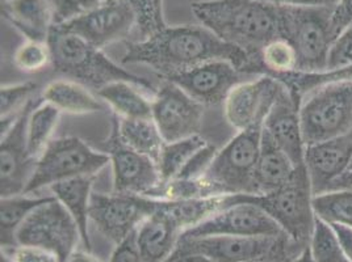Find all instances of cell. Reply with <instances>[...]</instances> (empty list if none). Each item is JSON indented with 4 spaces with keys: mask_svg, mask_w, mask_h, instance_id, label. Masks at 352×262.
Returning a JSON list of instances; mask_svg holds the SVG:
<instances>
[{
    "mask_svg": "<svg viewBox=\"0 0 352 262\" xmlns=\"http://www.w3.org/2000/svg\"><path fill=\"white\" fill-rule=\"evenodd\" d=\"M54 11V23L65 24L78 16L85 15L102 3V0H50ZM54 24V25H56Z\"/></svg>",
    "mask_w": 352,
    "mask_h": 262,
    "instance_id": "cell-39",
    "label": "cell"
},
{
    "mask_svg": "<svg viewBox=\"0 0 352 262\" xmlns=\"http://www.w3.org/2000/svg\"><path fill=\"white\" fill-rule=\"evenodd\" d=\"M213 235L287 236L279 224L259 206L250 202H235L186 231L180 239Z\"/></svg>",
    "mask_w": 352,
    "mask_h": 262,
    "instance_id": "cell-17",
    "label": "cell"
},
{
    "mask_svg": "<svg viewBox=\"0 0 352 262\" xmlns=\"http://www.w3.org/2000/svg\"><path fill=\"white\" fill-rule=\"evenodd\" d=\"M47 44L52 50L54 71L83 86L98 91L112 82H129L141 89H154L151 82L144 76L126 71L108 58L102 49L59 25L50 30Z\"/></svg>",
    "mask_w": 352,
    "mask_h": 262,
    "instance_id": "cell-3",
    "label": "cell"
},
{
    "mask_svg": "<svg viewBox=\"0 0 352 262\" xmlns=\"http://www.w3.org/2000/svg\"><path fill=\"white\" fill-rule=\"evenodd\" d=\"M334 231L337 233L339 244L343 249L344 256L349 262H352V227L342 226V224H331Z\"/></svg>",
    "mask_w": 352,
    "mask_h": 262,
    "instance_id": "cell-45",
    "label": "cell"
},
{
    "mask_svg": "<svg viewBox=\"0 0 352 262\" xmlns=\"http://www.w3.org/2000/svg\"><path fill=\"white\" fill-rule=\"evenodd\" d=\"M280 83L291 91V93L298 100L308 93L309 91L320 87L327 83L337 82H352V64L344 69L322 71V73H291L274 76Z\"/></svg>",
    "mask_w": 352,
    "mask_h": 262,
    "instance_id": "cell-33",
    "label": "cell"
},
{
    "mask_svg": "<svg viewBox=\"0 0 352 262\" xmlns=\"http://www.w3.org/2000/svg\"><path fill=\"white\" fill-rule=\"evenodd\" d=\"M37 102L30 100L20 112L15 123L1 134L0 145V194L10 197L25 193L37 159L30 154L27 126L30 112Z\"/></svg>",
    "mask_w": 352,
    "mask_h": 262,
    "instance_id": "cell-15",
    "label": "cell"
},
{
    "mask_svg": "<svg viewBox=\"0 0 352 262\" xmlns=\"http://www.w3.org/2000/svg\"><path fill=\"white\" fill-rule=\"evenodd\" d=\"M217 148L206 143V146L201 147L199 151L193 154L191 159L184 165L182 172L176 178H187V180H193V178H201L204 177L206 171L209 169L212 161L214 159L217 154Z\"/></svg>",
    "mask_w": 352,
    "mask_h": 262,
    "instance_id": "cell-40",
    "label": "cell"
},
{
    "mask_svg": "<svg viewBox=\"0 0 352 262\" xmlns=\"http://www.w3.org/2000/svg\"><path fill=\"white\" fill-rule=\"evenodd\" d=\"M291 262H316L314 261V259H313V256H311V253H310V248L305 247L296 257H294V260Z\"/></svg>",
    "mask_w": 352,
    "mask_h": 262,
    "instance_id": "cell-49",
    "label": "cell"
},
{
    "mask_svg": "<svg viewBox=\"0 0 352 262\" xmlns=\"http://www.w3.org/2000/svg\"><path fill=\"white\" fill-rule=\"evenodd\" d=\"M41 100L57 108L60 113L75 116L104 110L102 102L86 86L72 79H58L46 84L41 93Z\"/></svg>",
    "mask_w": 352,
    "mask_h": 262,
    "instance_id": "cell-25",
    "label": "cell"
},
{
    "mask_svg": "<svg viewBox=\"0 0 352 262\" xmlns=\"http://www.w3.org/2000/svg\"><path fill=\"white\" fill-rule=\"evenodd\" d=\"M60 115L57 108L41 99L33 106L27 126V142L30 154L34 159H38L53 141V134L58 126Z\"/></svg>",
    "mask_w": 352,
    "mask_h": 262,
    "instance_id": "cell-29",
    "label": "cell"
},
{
    "mask_svg": "<svg viewBox=\"0 0 352 262\" xmlns=\"http://www.w3.org/2000/svg\"><path fill=\"white\" fill-rule=\"evenodd\" d=\"M184 230L158 200L155 210L135 230V247L141 262H166L175 252Z\"/></svg>",
    "mask_w": 352,
    "mask_h": 262,
    "instance_id": "cell-21",
    "label": "cell"
},
{
    "mask_svg": "<svg viewBox=\"0 0 352 262\" xmlns=\"http://www.w3.org/2000/svg\"><path fill=\"white\" fill-rule=\"evenodd\" d=\"M53 195L32 197L23 193L17 195L1 197L0 200V224H1V248L15 247V236L21 224L30 214L47 202Z\"/></svg>",
    "mask_w": 352,
    "mask_h": 262,
    "instance_id": "cell-28",
    "label": "cell"
},
{
    "mask_svg": "<svg viewBox=\"0 0 352 262\" xmlns=\"http://www.w3.org/2000/svg\"><path fill=\"white\" fill-rule=\"evenodd\" d=\"M166 262H213L206 259L201 254L195 253H182V252H174L171 257Z\"/></svg>",
    "mask_w": 352,
    "mask_h": 262,
    "instance_id": "cell-46",
    "label": "cell"
},
{
    "mask_svg": "<svg viewBox=\"0 0 352 262\" xmlns=\"http://www.w3.org/2000/svg\"><path fill=\"white\" fill-rule=\"evenodd\" d=\"M352 163V130L305 148L304 165L313 195L321 194L347 172Z\"/></svg>",
    "mask_w": 352,
    "mask_h": 262,
    "instance_id": "cell-19",
    "label": "cell"
},
{
    "mask_svg": "<svg viewBox=\"0 0 352 262\" xmlns=\"http://www.w3.org/2000/svg\"><path fill=\"white\" fill-rule=\"evenodd\" d=\"M11 262H60L58 256L50 250L30 246L1 248Z\"/></svg>",
    "mask_w": 352,
    "mask_h": 262,
    "instance_id": "cell-41",
    "label": "cell"
},
{
    "mask_svg": "<svg viewBox=\"0 0 352 262\" xmlns=\"http://www.w3.org/2000/svg\"><path fill=\"white\" fill-rule=\"evenodd\" d=\"M352 64V25L343 30L330 46L324 71L344 69Z\"/></svg>",
    "mask_w": 352,
    "mask_h": 262,
    "instance_id": "cell-38",
    "label": "cell"
},
{
    "mask_svg": "<svg viewBox=\"0 0 352 262\" xmlns=\"http://www.w3.org/2000/svg\"><path fill=\"white\" fill-rule=\"evenodd\" d=\"M191 11L200 25L249 56L246 75L256 73L264 46L281 38L278 4L263 0H200L192 3Z\"/></svg>",
    "mask_w": 352,
    "mask_h": 262,
    "instance_id": "cell-2",
    "label": "cell"
},
{
    "mask_svg": "<svg viewBox=\"0 0 352 262\" xmlns=\"http://www.w3.org/2000/svg\"><path fill=\"white\" fill-rule=\"evenodd\" d=\"M104 152H107L111 159L115 193L153 198L157 190L161 188L162 178L157 161L126 146L120 139L113 121Z\"/></svg>",
    "mask_w": 352,
    "mask_h": 262,
    "instance_id": "cell-12",
    "label": "cell"
},
{
    "mask_svg": "<svg viewBox=\"0 0 352 262\" xmlns=\"http://www.w3.org/2000/svg\"><path fill=\"white\" fill-rule=\"evenodd\" d=\"M15 241L16 246L50 250L58 256L60 262H66L78 249L82 235L70 213L52 197L21 224L16 233Z\"/></svg>",
    "mask_w": 352,
    "mask_h": 262,
    "instance_id": "cell-10",
    "label": "cell"
},
{
    "mask_svg": "<svg viewBox=\"0 0 352 262\" xmlns=\"http://www.w3.org/2000/svg\"><path fill=\"white\" fill-rule=\"evenodd\" d=\"M297 67L298 57L294 45L284 38H276L262 49L259 54V67L256 69V75H285L296 73Z\"/></svg>",
    "mask_w": 352,
    "mask_h": 262,
    "instance_id": "cell-32",
    "label": "cell"
},
{
    "mask_svg": "<svg viewBox=\"0 0 352 262\" xmlns=\"http://www.w3.org/2000/svg\"><path fill=\"white\" fill-rule=\"evenodd\" d=\"M151 106L153 121L164 142H175L200 134L204 105L193 100L174 83L163 82L155 91Z\"/></svg>",
    "mask_w": 352,
    "mask_h": 262,
    "instance_id": "cell-13",
    "label": "cell"
},
{
    "mask_svg": "<svg viewBox=\"0 0 352 262\" xmlns=\"http://www.w3.org/2000/svg\"><path fill=\"white\" fill-rule=\"evenodd\" d=\"M267 3L288 5V7H304V8H334L339 0H263Z\"/></svg>",
    "mask_w": 352,
    "mask_h": 262,
    "instance_id": "cell-44",
    "label": "cell"
},
{
    "mask_svg": "<svg viewBox=\"0 0 352 262\" xmlns=\"http://www.w3.org/2000/svg\"><path fill=\"white\" fill-rule=\"evenodd\" d=\"M292 244L288 236L213 235L180 239L175 250L201 254L213 262H272L287 260Z\"/></svg>",
    "mask_w": 352,
    "mask_h": 262,
    "instance_id": "cell-9",
    "label": "cell"
},
{
    "mask_svg": "<svg viewBox=\"0 0 352 262\" xmlns=\"http://www.w3.org/2000/svg\"><path fill=\"white\" fill-rule=\"evenodd\" d=\"M99 49L126 38L137 28V17L122 0H102L99 5L65 24H56Z\"/></svg>",
    "mask_w": 352,
    "mask_h": 262,
    "instance_id": "cell-16",
    "label": "cell"
},
{
    "mask_svg": "<svg viewBox=\"0 0 352 262\" xmlns=\"http://www.w3.org/2000/svg\"><path fill=\"white\" fill-rule=\"evenodd\" d=\"M95 180L96 176H82L59 181L49 188L53 193V197L63 204V207L76 222L82 235V243L88 252H91V240L88 233L89 207Z\"/></svg>",
    "mask_w": 352,
    "mask_h": 262,
    "instance_id": "cell-24",
    "label": "cell"
},
{
    "mask_svg": "<svg viewBox=\"0 0 352 262\" xmlns=\"http://www.w3.org/2000/svg\"><path fill=\"white\" fill-rule=\"evenodd\" d=\"M135 233V231H134ZM134 233L129 235L122 243L116 246L109 262H141L140 254L135 247Z\"/></svg>",
    "mask_w": 352,
    "mask_h": 262,
    "instance_id": "cell-43",
    "label": "cell"
},
{
    "mask_svg": "<svg viewBox=\"0 0 352 262\" xmlns=\"http://www.w3.org/2000/svg\"><path fill=\"white\" fill-rule=\"evenodd\" d=\"M302 168V167H301ZM297 167L263 130L261 154L254 176V193L267 194L288 184L297 172Z\"/></svg>",
    "mask_w": 352,
    "mask_h": 262,
    "instance_id": "cell-23",
    "label": "cell"
},
{
    "mask_svg": "<svg viewBox=\"0 0 352 262\" xmlns=\"http://www.w3.org/2000/svg\"><path fill=\"white\" fill-rule=\"evenodd\" d=\"M120 139L134 151L158 161L166 143L153 118H118L113 116Z\"/></svg>",
    "mask_w": 352,
    "mask_h": 262,
    "instance_id": "cell-27",
    "label": "cell"
},
{
    "mask_svg": "<svg viewBox=\"0 0 352 262\" xmlns=\"http://www.w3.org/2000/svg\"><path fill=\"white\" fill-rule=\"evenodd\" d=\"M37 83L24 82L1 86L0 93V113L1 117L12 116L19 113L30 100L37 91Z\"/></svg>",
    "mask_w": 352,
    "mask_h": 262,
    "instance_id": "cell-37",
    "label": "cell"
},
{
    "mask_svg": "<svg viewBox=\"0 0 352 262\" xmlns=\"http://www.w3.org/2000/svg\"><path fill=\"white\" fill-rule=\"evenodd\" d=\"M309 248L316 262H349L331 224L317 217Z\"/></svg>",
    "mask_w": 352,
    "mask_h": 262,
    "instance_id": "cell-34",
    "label": "cell"
},
{
    "mask_svg": "<svg viewBox=\"0 0 352 262\" xmlns=\"http://www.w3.org/2000/svg\"><path fill=\"white\" fill-rule=\"evenodd\" d=\"M12 62L16 69L23 73H40L52 64L50 46L47 41L25 40L17 46Z\"/></svg>",
    "mask_w": 352,
    "mask_h": 262,
    "instance_id": "cell-35",
    "label": "cell"
},
{
    "mask_svg": "<svg viewBox=\"0 0 352 262\" xmlns=\"http://www.w3.org/2000/svg\"><path fill=\"white\" fill-rule=\"evenodd\" d=\"M66 262H104L103 260H100L99 257L94 256L91 252L88 250H80V249H76L74 252L73 254L67 259Z\"/></svg>",
    "mask_w": 352,
    "mask_h": 262,
    "instance_id": "cell-47",
    "label": "cell"
},
{
    "mask_svg": "<svg viewBox=\"0 0 352 262\" xmlns=\"http://www.w3.org/2000/svg\"><path fill=\"white\" fill-rule=\"evenodd\" d=\"M263 130L288 155L297 168L305 167L304 156L307 145L301 128L300 102L285 86L264 119Z\"/></svg>",
    "mask_w": 352,
    "mask_h": 262,
    "instance_id": "cell-20",
    "label": "cell"
},
{
    "mask_svg": "<svg viewBox=\"0 0 352 262\" xmlns=\"http://www.w3.org/2000/svg\"><path fill=\"white\" fill-rule=\"evenodd\" d=\"M352 25V0H339L331 14V32L337 38L343 30Z\"/></svg>",
    "mask_w": 352,
    "mask_h": 262,
    "instance_id": "cell-42",
    "label": "cell"
},
{
    "mask_svg": "<svg viewBox=\"0 0 352 262\" xmlns=\"http://www.w3.org/2000/svg\"><path fill=\"white\" fill-rule=\"evenodd\" d=\"M292 260H294V259H292ZM292 260H288V261H287V260H284V261H272V262H291V261H292Z\"/></svg>",
    "mask_w": 352,
    "mask_h": 262,
    "instance_id": "cell-51",
    "label": "cell"
},
{
    "mask_svg": "<svg viewBox=\"0 0 352 262\" xmlns=\"http://www.w3.org/2000/svg\"><path fill=\"white\" fill-rule=\"evenodd\" d=\"M313 190L305 167L298 168L294 178L267 194H234L235 202L256 204L274 219L294 246L308 247L314 230Z\"/></svg>",
    "mask_w": 352,
    "mask_h": 262,
    "instance_id": "cell-4",
    "label": "cell"
},
{
    "mask_svg": "<svg viewBox=\"0 0 352 262\" xmlns=\"http://www.w3.org/2000/svg\"><path fill=\"white\" fill-rule=\"evenodd\" d=\"M111 164L107 152L96 151L76 136L53 139L38 156L25 193L30 194L53 184L82 176H96Z\"/></svg>",
    "mask_w": 352,
    "mask_h": 262,
    "instance_id": "cell-7",
    "label": "cell"
},
{
    "mask_svg": "<svg viewBox=\"0 0 352 262\" xmlns=\"http://www.w3.org/2000/svg\"><path fill=\"white\" fill-rule=\"evenodd\" d=\"M132 7L137 17V29L142 38L160 32L167 27L163 0H122ZM141 38V40H142Z\"/></svg>",
    "mask_w": 352,
    "mask_h": 262,
    "instance_id": "cell-36",
    "label": "cell"
},
{
    "mask_svg": "<svg viewBox=\"0 0 352 262\" xmlns=\"http://www.w3.org/2000/svg\"><path fill=\"white\" fill-rule=\"evenodd\" d=\"M140 89L129 82H112L98 89V96L118 118H153L151 100Z\"/></svg>",
    "mask_w": 352,
    "mask_h": 262,
    "instance_id": "cell-26",
    "label": "cell"
},
{
    "mask_svg": "<svg viewBox=\"0 0 352 262\" xmlns=\"http://www.w3.org/2000/svg\"><path fill=\"white\" fill-rule=\"evenodd\" d=\"M206 139L199 134L190 138L179 139L175 142H166L162 147L158 158V169L162 178V185L176 178L184 165L193 156L196 151L206 146Z\"/></svg>",
    "mask_w": 352,
    "mask_h": 262,
    "instance_id": "cell-30",
    "label": "cell"
},
{
    "mask_svg": "<svg viewBox=\"0 0 352 262\" xmlns=\"http://www.w3.org/2000/svg\"><path fill=\"white\" fill-rule=\"evenodd\" d=\"M1 15L25 40L47 41L56 24L50 0H3Z\"/></svg>",
    "mask_w": 352,
    "mask_h": 262,
    "instance_id": "cell-22",
    "label": "cell"
},
{
    "mask_svg": "<svg viewBox=\"0 0 352 262\" xmlns=\"http://www.w3.org/2000/svg\"><path fill=\"white\" fill-rule=\"evenodd\" d=\"M263 126L236 131L234 136L217 151L206 180L220 195L252 194L254 176L261 154Z\"/></svg>",
    "mask_w": 352,
    "mask_h": 262,
    "instance_id": "cell-8",
    "label": "cell"
},
{
    "mask_svg": "<svg viewBox=\"0 0 352 262\" xmlns=\"http://www.w3.org/2000/svg\"><path fill=\"white\" fill-rule=\"evenodd\" d=\"M157 204L158 200L145 195L94 193L89 220L105 239L118 246L155 210Z\"/></svg>",
    "mask_w": 352,
    "mask_h": 262,
    "instance_id": "cell-11",
    "label": "cell"
},
{
    "mask_svg": "<svg viewBox=\"0 0 352 262\" xmlns=\"http://www.w3.org/2000/svg\"><path fill=\"white\" fill-rule=\"evenodd\" d=\"M333 189H351L352 190V163L350 168L347 169V172L342 176L337 182L330 188Z\"/></svg>",
    "mask_w": 352,
    "mask_h": 262,
    "instance_id": "cell-48",
    "label": "cell"
},
{
    "mask_svg": "<svg viewBox=\"0 0 352 262\" xmlns=\"http://www.w3.org/2000/svg\"><path fill=\"white\" fill-rule=\"evenodd\" d=\"M238 67L228 60H212L183 73L164 76L201 105L223 104L233 88L243 82Z\"/></svg>",
    "mask_w": 352,
    "mask_h": 262,
    "instance_id": "cell-18",
    "label": "cell"
},
{
    "mask_svg": "<svg viewBox=\"0 0 352 262\" xmlns=\"http://www.w3.org/2000/svg\"><path fill=\"white\" fill-rule=\"evenodd\" d=\"M283 87V83L267 73L238 83L222 104L228 123L236 131L263 126Z\"/></svg>",
    "mask_w": 352,
    "mask_h": 262,
    "instance_id": "cell-14",
    "label": "cell"
},
{
    "mask_svg": "<svg viewBox=\"0 0 352 262\" xmlns=\"http://www.w3.org/2000/svg\"><path fill=\"white\" fill-rule=\"evenodd\" d=\"M281 38L294 45L298 67L296 73H322L330 46L333 8H304L279 5Z\"/></svg>",
    "mask_w": 352,
    "mask_h": 262,
    "instance_id": "cell-5",
    "label": "cell"
},
{
    "mask_svg": "<svg viewBox=\"0 0 352 262\" xmlns=\"http://www.w3.org/2000/svg\"><path fill=\"white\" fill-rule=\"evenodd\" d=\"M0 257H1V259H0V262H11L10 257H8L4 252H1V253H0Z\"/></svg>",
    "mask_w": 352,
    "mask_h": 262,
    "instance_id": "cell-50",
    "label": "cell"
},
{
    "mask_svg": "<svg viewBox=\"0 0 352 262\" xmlns=\"http://www.w3.org/2000/svg\"><path fill=\"white\" fill-rule=\"evenodd\" d=\"M212 60L232 62L243 73L251 63L245 51L223 43L203 25H167L150 37L126 43L121 63L144 64L164 78Z\"/></svg>",
    "mask_w": 352,
    "mask_h": 262,
    "instance_id": "cell-1",
    "label": "cell"
},
{
    "mask_svg": "<svg viewBox=\"0 0 352 262\" xmlns=\"http://www.w3.org/2000/svg\"><path fill=\"white\" fill-rule=\"evenodd\" d=\"M313 209L317 218L329 224L352 227V190L333 189L313 197Z\"/></svg>",
    "mask_w": 352,
    "mask_h": 262,
    "instance_id": "cell-31",
    "label": "cell"
},
{
    "mask_svg": "<svg viewBox=\"0 0 352 262\" xmlns=\"http://www.w3.org/2000/svg\"><path fill=\"white\" fill-rule=\"evenodd\" d=\"M305 145L318 143L352 130V82L327 83L300 99Z\"/></svg>",
    "mask_w": 352,
    "mask_h": 262,
    "instance_id": "cell-6",
    "label": "cell"
}]
</instances>
